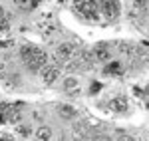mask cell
Masks as SVG:
<instances>
[{"mask_svg":"<svg viewBox=\"0 0 149 141\" xmlns=\"http://www.w3.org/2000/svg\"><path fill=\"white\" fill-rule=\"evenodd\" d=\"M20 58L26 64V68L32 72H40L48 64V54L34 44H24L20 48Z\"/></svg>","mask_w":149,"mask_h":141,"instance_id":"1","label":"cell"},{"mask_svg":"<svg viewBox=\"0 0 149 141\" xmlns=\"http://www.w3.org/2000/svg\"><path fill=\"white\" fill-rule=\"evenodd\" d=\"M72 8H74V12H76L80 18L88 20V22H97V20L102 18L95 0H74V2H72Z\"/></svg>","mask_w":149,"mask_h":141,"instance_id":"2","label":"cell"},{"mask_svg":"<svg viewBox=\"0 0 149 141\" xmlns=\"http://www.w3.org/2000/svg\"><path fill=\"white\" fill-rule=\"evenodd\" d=\"M92 66H93L92 54H90L88 50H84V48H76L74 56L68 60V64H66L64 68L70 70V72H86V70H90Z\"/></svg>","mask_w":149,"mask_h":141,"instance_id":"3","label":"cell"},{"mask_svg":"<svg viewBox=\"0 0 149 141\" xmlns=\"http://www.w3.org/2000/svg\"><path fill=\"white\" fill-rule=\"evenodd\" d=\"M76 44H72V42H62V44H58L56 46V52H54V66L58 68H62V66H66L68 64V60L74 56V52H76Z\"/></svg>","mask_w":149,"mask_h":141,"instance_id":"4","label":"cell"},{"mask_svg":"<svg viewBox=\"0 0 149 141\" xmlns=\"http://www.w3.org/2000/svg\"><path fill=\"white\" fill-rule=\"evenodd\" d=\"M97 2V8H100V14H103L107 20H115L119 16V2L117 0H95Z\"/></svg>","mask_w":149,"mask_h":141,"instance_id":"5","label":"cell"},{"mask_svg":"<svg viewBox=\"0 0 149 141\" xmlns=\"http://www.w3.org/2000/svg\"><path fill=\"white\" fill-rule=\"evenodd\" d=\"M40 76H42V82H44V85H52V83H56V80L60 78V68L48 62L46 66L40 70Z\"/></svg>","mask_w":149,"mask_h":141,"instance_id":"6","label":"cell"},{"mask_svg":"<svg viewBox=\"0 0 149 141\" xmlns=\"http://www.w3.org/2000/svg\"><path fill=\"white\" fill-rule=\"evenodd\" d=\"M90 54H92L93 62H103V64L111 62V50H109V46H105V44H95Z\"/></svg>","mask_w":149,"mask_h":141,"instance_id":"7","label":"cell"},{"mask_svg":"<svg viewBox=\"0 0 149 141\" xmlns=\"http://www.w3.org/2000/svg\"><path fill=\"white\" fill-rule=\"evenodd\" d=\"M107 109H111L113 113H125L129 109V101H127L125 95H115L107 101Z\"/></svg>","mask_w":149,"mask_h":141,"instance_id":"8","label":"cell"},{"mask_svg":"<svg viewBox=\"0 0 149 141\" xmlns=\"http://www.w3.org/2000/svg\"><path fill=\"white\" fill-rule=\"evenodd\" d=\"M90 127L88 123H76L74 125V139L76 141H90Z\"/></svg>","mask_w":149,"mask_h":141,"instance_id":"9","label":"cell"},{"mask_svg":"<svg viewBox=\"0 0 149 141\" xmlns=\"http://www.w3.org/2000/svg\"><path fill=\"white\" fill-rule=\"evenodd\" d=\"M64 90H66L70 95H78L80 94V82H78L76 78H66V80H64Z\"/></svg>","mask_w":149,"mask_h":141,"instance_id":"10","label":"cell"},{"mask_svg":"<svg viewBox=\"0 0 149 141\" xmlns=\"http://www.w3.org/2000/svg\"><path fill=\"white\" fill-rule=\"evenodd\" d=\"M58 113H60V117H64V119H74L78 115V109L68 106V103H62V106L58 107Z\"/></svg>","mask_w":149,"mask_h":141,"instance_id":"11","label":"cell"},{"mask_svg":"<svg viewBox=\"0 0 149 141\" xmlns=\"http://www.w3.org/2000/svg\"><path fill=\"white\" fill-rule=\"evenodd\" d=\"M105 74H109V76H123V64L121 62H107V66H105Z\"/></svg>","mask_w":149,"mask_h":141,"instance_id":"12","label":"cell"},{"mask_svg":"<svg viewBox=\"0 0 149 141\" xmlns=\"http://www.w3.org/2000/svg\"><path fill=\"white\" fill-rule=\"evenodd\" d=\"M36 139L38 141H54V135H52V129L48 125H40L36 129Z\"/></svg>","mask_w":149,"mask_h":141,"instance_id":"13","label":"cell"},{"mask_svg":"<svg viewBox=\"0 0 149 141\" xmlns=\"http://www.w3.org/2000/svg\"><path fill=\"white\" fill-rule=\"evenodd\" d=\"M14 2H16V6H18V8L30 12V10H34V8L40 4V2H42V0H14Z\"/></svg>","mask_w":149,"mask_h":141,"instance_id":"14","label":"cell"},{"mask_svg":"<svg viewBox=\"0 0 149 141\" xmlns=\"http://www.w3.org/2000/svg\"><path fill=\"white\" fill-rule=\"evenodd\" d=\"M0 30L4 32V30H8V14H6V10L0 6Z\"/></svg>","mask_w":149,"mask_h":141,"instance_id":"15","label":"cell"},{"mask_svg":"<svg viewBox=\"0 0 149 141\" xmlns=\"http://www.w3.org/2000/svg\"><path fill=\"white\" fill-rule=\"evenodd\" d=\"M16 131H18L22 137H28V135H30V127L24 125V123H16Z\"/></svg>","mask_w":149,"mask_h":141,"instance_id":"16","label":"cell"},{"mask_svg":"<svg viewBox=\"0 0 149 141\" xmlns=\"http://www.w3.org/2000/svg\"><path fill=\"white\" fill-rule=\"evenodd\" d=\"M90 141H113L109 135H103V133H97V135H92Z\"/></svg>","mask_w":149,"mask_h":141,"instance_id":"17","label":"cell"},{"mask_svg":"<svg viewBox=\"0 0 149 141\" xmlns=\"http://www.w3.org/2000/svg\"><path fill=\"white\" fill-rule=\"evenodd\" d=\"M100 90H102V83H97V82H93L92 85H90V94H92V95H95Z\"/></svg>","mask_w":149,"mask_h":141,"instance_id":"18","label":"cell"},{"mask_svg":"<svg viewBox=\"0 0 149 141\" xmlns=\"http://www.w3.org/2000/svg\"><path fill=\"white\" fill-rule=\"evenodd\" d=\"M117 141H137V139H135V137H131V135H119Z\"/></svg>","mask_w":149,"mask_h":141,"instance_id":"19","label":"cell"},{"mask_svg":"<svg viewBox=\"0 0 149 141\" xmlns=\"http://www.w3.org/2000/svg\"><path fill=\"white\" fill-rule=\"evenodd\" d=\"M4 76H6V68H4V64L0 62V80H4Z\"/></svg>","mask_w":149,"mask_h":141,"instance_id":"20","label":"cell"},{"mask_svg":"<svg viewBox=\"0 0 149 141\" xmlns=\"http://www.w3.org/2000/svg\"><path fill=\"white\" fill-rule=\"evenodd\" d=\"M0 141H14V137H10V135H2Z\"/></svg>","mask_w":149,"mask_h":141,"instance_id":"21","label":"cell"}]
</instances>
